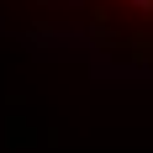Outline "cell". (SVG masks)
Returning <instances> with one entry per match:
<instances>
[{
	"instance_id": "obj_1",
	"label": "cell",
	"mask_w": 153,
	"mask_h": 153,
	"mask_svg": "<svg viewBox=\"0 0 153 153\" xmlns=\"http://www.w3.org/2000/svg\"><path fill=\"white\" fill-rule=\"evenodd\" d=\"M122 5H132V11H143V16L153 11V0H122Z\"/></svg>"
}]
</instances>
